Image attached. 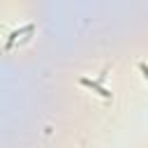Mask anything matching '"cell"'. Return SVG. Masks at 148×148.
Instances as JSON below:
<instances>
[{
	"mask_svg": "<svg viewBox=\"0 0 148 148\" xmlns=\"http://www.w3.org/2000/svg\"><path fill=\"white\" fill-rule=\"evenodd\" d=\"M79 83H81V86H86V88H90V90H92V92H97L99 97L111 99V90H109V88H104L99 81H92V79H88V76H81V79H79Z\"/></svg>",
	"mask_w": 148,
	"mask_h": 148,
	"instance_id": "cell-1",
	"label": "cell"
},
{
	"mask_svg": "<svg viewBox=\"0 0 148 148\" xmlns=\"http://www.w3.org/2000/svg\"><path fill=\"white\" fill-rule=\"evenodd\" d=\"M32 30H35V23H28V25H23V28H18V30H12V32H9V37H7V49H9V46L21 37V35H30Z\"/></svg>",
	"mask_w": 148,
	"mask_h": 148,
	"instance_id": "cell-2",
	"label": "cell"
},
{
	"mask_svg": "<svg viewBox=\"0 0 148 148\" xmlns=\"http://www.w3.org/2000/svg\"><path fill=\"white\" fill-rule=\"evenodd\" d=\"M139 72H141V74H143V79L148 81V65H146V62H139Z\"/></svg>",
	"mask_w": 148,
	"mask_h": 148,
	"instance_id": "cell-3",
	"label": "cell"
}]
</instances>
